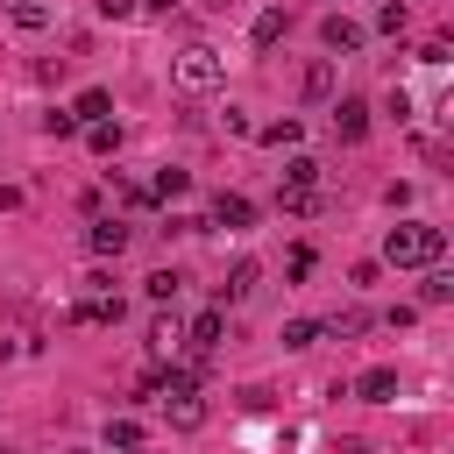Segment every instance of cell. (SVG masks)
Returning a JSON list of instances; mask_svg holds the SVG:
<instances>
[{"instance_id":"cell-1","label":"cell","mask_w":454,"mask_h":454,"mask_svg":"<svg viewBox=\"0 0 454 454\" xmlns=\"http://www.w3.org/2000/svg\"><path fill=\"white\" fill-rule=\"evenodd\" d=\"M440 255H447V234L426 227V220H397V227L383 234V262H390V270H433Z\"/></svg>"},{"instance_id":"cell-2","label":"cell","mask_w":454,"mask_h":454,"mask_svg":"<svg viewBox=\"0 0 454 454\" xmlns=\"http://www.w3.org/2000/svg\"><path fill=\"white\" fill-rule=\"evenodd\" d=\"M156 404H163V419H170L177 433H199V426H206V397H199V376H192V369H163Z\"/></svg>"},{"instance_id":"cell-3","label":"cell","mask_w":454,"mask_h":454,"mask_svg":"<svg viewBox=\"0 0 454 454\" xmlns=\"http://www.w3.org/2000/svg\"><path fill=\"white\" fill-rule=\"evenodd\" d=\"M170 78H177V92H213V85L227 78V57H220L213 43H192V50H177Z\"/></svg>"},{"instance_id":"cell-4","label":"cell","mask_w":454,"mask_h":454,"mask_svg":"<svg viewBox=\"0 0 454 454\" xmlns=\"http://www.w3.org/2000/svg\"><path fill=\"white\" fill-rule=\"evenodd\" d=\"M128 241H135V227H128V220H92V227H85V248H92L99 262L128 255Z\"/></svg>"},{"instance_id":"cell-5","label":"cell","mask_w":454,"mask_h":454,"mask_svg":"<svg viewBox=\"0 0 454 454\" xmlns=\"http://www.w3.org/2000/svg\"><path fill=\"white\" fill-rule=\"evenodd\" d=\"M319 43H326V50H340V57H355V50L369 43V28H362V21H348V14H326V21H319Z\"/></svg>"},{"instance_id":"cell-6","label":"cell","mask_w":454,"mask_h":454,"mask_svg":"<svg viewBox=\"0 0 454 454\" xmlns=\"http://www.w3.org/2000/svg\"><path fill=\"white\" fill-rule=\"evenodd\" d=\"M369 135V99H340L333 106V142H362Z\"/></svg>"},{"instance_id":"cell-7","label":"cell","mask_w":454,"mask_h":454,"mask_svg":"<svg viewBox=\"0 0 454 454\" xmlns=\"http://www.w3.org/2000/svg\"><path fill=\"white\" fill-rule=\"evenodd\" d=\"M106 114H114V92H106V85H85V92L71 99V121H78V128H92V121H106Z\"/></svg>"},{"instance_id":"cell-8","label":"cell","mask_w":454,"mask_h":454,"mask_svg":"<svg viewBox=\"0 0 454 454\" xmlns=\"http://www.w3.org/2000/svg\"><path fill=\"white\" fill-rule=\"evenodd\" d=\"M213 227H234V234H241V227H255V206H248L241 192H220V199H213Z\"/></svg>"},{"instance_id":"cell-9","label":"cell","mask_w":454,"mask_h":454,"mask_svg":"<svg viewBox=\"0 0 454 454\" xmlns=\"http://www.w3.org/2000/svg\"><path fill=\"white\" fill-rule=\"evenodd\" d=\"M355 397H362V404H390V397H397V369H362V376H355Z\"/></svg>"},{"instance_id":"cell-10","label":"cell","mask_w":454,"mask_h":454,"mask_svg":"<svg viewBox=\"0 0 454 454\" xmlns=\"http://www.w3.org/2000/svg\"><path fill=\"white\" fill-rule=\"evenodd\" d=\"M255 284H262V270H255V262H248V255H241V262H234V270H227V284H220V305H241V298H248V291H255Z\"/></svg>"},{"instance_id":"cell-11","label":"cell","mask_w":454,"mask_h":454,"mask_svg":"<svg viewBox=\"0 0 454 454\" xmlns=\"http://www.w3.org/2000/svg\"><path fill=\"white\" fill-rule=\"evenodd\" d=\"M326 333H333V340H355V333H369V312H362V305L326 312V319H319V340H326Z\"/></svg>"},{"instance_id":"cell-12","label":"cell","mask_w":454,"mask_h":454,"mask_svg":"<svg viewBox=\"0 0 454 454\" xmlns=\"http://www.w3.org/2000/svg\"><path fill=\"white\" fill-rule=\"evenodd\" d=\"M284 28H291V14H284V7H262L248 35H255V50H277V43H284Z\"/></svg>"},{"instance_id":"cell-13","label":"cell","mask_w":454,"mask_h":454,"mask_svg":"<svg viewBox=\"0 0 454 454\" xmlns=\"http://www.w3.org/2000/svg\"><path fill=\"white\" fill-rule=\"evenodd\" d=\"M121 312H128V305H121L114 291H99V298H85V305H78L71 319H92V326H121Z\"/></svg>"},{"instance_id":"cell-14","label":"cell","mask_w":454,"mask_h":454,"mask_svg":"<svg viewBox=\"0 0 454 454\" xmlns=\"http://www.w3.org/2000/svg\"><path fill=\"white\" fill-rule=\"evenodd\" d=\"M142 291H149V305H170V298L184 291V277H177V270H149V277H142Z\"/></svg>"},{"instance_id":"cell-15","label":"cell","mask_w":454,"mask_h":454,"mask_svg":"<svg viewBox=\"0 0 454 454\" xmlns=\"http://www.w3.org/2000/svg\"><path fill=\"white\" fill-rule=\"evenodd\" d=\"M177 348H184V333H177V319H156V326H149V355H156V362H170Z\"/></svg>"},{"instance_id":"cell-16","label":"cell","mask_w":454,"mask_h":454,"mask_svg":"<svg viewBox=\"0 0 454 454\" xmlns=\"http://www.w3.org/2000/svg\"><path fill=\"white\" fill-rule=\"evenodd\" d=\"M262 142H270V149H298V142H305V121H291V114H284V121H270V128H262Z\"/></svg>"},{"instance_id":"cell-17","label":"cell","mask_w":454,"mask_h":454,"mask_svg":"<svg viewBox=\"0 0 454 454\" xmlns=\"http://www.w3.org/2000/svg\"><path fill=\"white\" fill-rule=\"evenodd\" d=\"M312 184H319V163L312 156H291L284 163V192H312Z\"/></svg>"},{"instance_id":"cell-18","label":"cell","mask_w":454,"mask_h":454,"mask_svg":"<svg viewBox=\"0 0 454 454\" xmlns=\"http://www.w3.org/2000/svg\"><path fill=\"white\" fill-rule=\"evenodd\" d=\"M447 298H454V277L433 262V270H426V284H419V305H447Z\"/></svg>"},{"instance_id":"cell-19","label":"cell","mask_w":454,"mask_h":454,"mask_svg":"<svg viewBox=\"0 0 454 454\" xmlns=\"http://www.w3.org/2000/svg\"><path fill=\"white\" fill-rule=\"evenodd\" d=\"M106 447H114V454H135V447H142V426H135V419H106Z\"/></svg>"},{"instance_id":"cell-20","label":"cell","mask_w":454,"mask_h":454,"mask_svg":"<svg viewBox=\"0 0 454 454\" xmlns=\"http://www.w3.org/2000/svg\"><path fill=\"white\" fill-rule=\"evenodd\" d=\"M298 85H305V99H326V92H333V64H326V57H319V64H305V78H298Z\"/></svg>"},{"instance_id":"cell-21","label":"cell","mask_w":454,"mask_h":454,"mask_svg":"<svg viewBox=\"0 0 454 454\" xmlns=\"http://www.w3.org/2000/svg\"><path fill=\"white\" fill-rule=\"evenodd\" d=\"M85 142H92V156H114V149H121V128H114V121H92Z\"/></svg>"},{"instance_id":"cell-22","label":"cell","mask_w":454,"mask_h":454,"mask_svg":"<svg viewBox=\"0 0 454 454\" xmlns=\"http://www.w3.org/2000/svg\"><path fill=\"white\" fill-rule=\"evenodd\" d=\"M184 184H192V170H156L149 192H156V199H184Z\"/></svg>"},{"instance_id":"cell-23","label":"cell","mask_w":454,"mask_h":454,"mask_svg":"<svg viewBox=\"0 0 454 454\" xmlns=\"http://www.w3.org/2000/svg\"><path fill=\"white\" fill-rule=\"evenodd\" d=\"M404 21H411V14H404V0H383V7H376V28H383V35H397Z\"/></svg>"},{"instance_id":"cell-24","label":"cell","mask_w":454,"mask_h":454,"mask_svg":"<svg viewBox=\"0 0 454 454\" xmlns=\"http://www.w3.org/2000/svg\"><path fill=\"white\" fill-rule=\"evenodd\" d=\"M312 340H319V319H291L284 326V348H312Z\"/></svg>"},{"instance_id":"cell-25","label":"cell","mask_w":454,"mask_h":454,"mask_svg":"<svg viewBox=\"0 0 454 454\" xmlns=\"http://www.w3.org/2000/svg\"><path fill=\"white\" fill-rule=\"evenodd\" d=\"M14 21H21V28H43L50 7H43V0H14Z\"/></svg>"},{"instance_id":"cell-26","label":"cell","mask_w":454,"mask_h":454,"mask_svg":"<svg viewBox=\"0 0 454 454\" xmlns=\"http://www.w3.org/2000/svg\"><path fill=\"white\" fill-rule=\"evenodd\" d=\"M284 213H319V192H277Z\"/></svg>"},{"instance_id":"cell-27","label":"cell","mask_w":454,"mask_h":454,"mask_svg":"<svg viewBox=\"0 0 454 454\" xmlns=\"http://www.w3.org/2000/svg\"><path fill=\"white\" fill-rule=\"evenodd\" d=\"M43 128H50V135H78V121H71V106H57V114H43Z\"/></svg>"},{"instance_id":"cell-28","label":"cell","mask_w":454,"mask_h":454,"mask_svg":"<svg viewBox=\"0 0 454 454\" xmlns=\"http://www.w3.org/2000/svg\"><path fill=\"white\" fill-rule=\"evenodd\" d=\"M92 7H99V21H128L135 14V0H92Z\"/></svg>"},{"instance_id":"cell-29","label":"cell","mask_w":454,"mask_h":454,"mask_svg":"<svg viewBox=\"0 0 454 454\" xmlns=\"http://www.w3.org/2000/svg\"><path fill=\"white\" fill-rule=\"evenodd\" d=\"M135 7H142V14H170L177 0H135Z\"/></svg>"},{"instance_id":"cell-30","label":"cell","mask_w":454,"mask_h":454,"mask_svg":"<svg viewBox=\"0 0 454 454\" xmlns=\"http://www.w3.org/2000/svg\"><path fill=\"white\" fill-rule=\"evenodd\" d=\"M71 454H92V447H71Z\"/></svg>"},{"instance_id":"cell-31","label":"cell","mask_w":454,"mask_h":454,"mask_svg":"<svg viewBox=\"0 0 454 454\" xmlns=\"http://www.w3.org/2000/svg\"><path fill=\"white\" fill-rule=\"evenodd\" d=\"M135 454H142V447H135Z\"/></svg>"}]
</instances>
